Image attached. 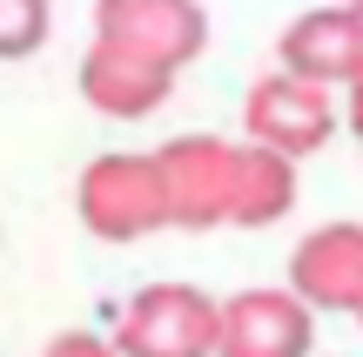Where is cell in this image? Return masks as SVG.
Listing matches in <instances>:
<instances>
[{
  "label": "cell",
  "instance_id": "obj_6",
  "mask_svg": "<svg viewBox=\"0 0 363 357\" xmlns=\"http://www.w3.org/2000/svg\"><path fill=\"white\" fill-rule=\"evenodd\" d=\"M162 196H169V229H216L229 223V175H235V142L222 135H175L155 148Z\"/></svg>",
  "mask_w": 363,
  "mask_h": 357
},
{
  "label": "cell",
  "instance_id": "obj_1",
  "mask_svg": "<svg viewBox=\"0 0 363 357\" xmlns=\"http://www.w3.org/2000/svg\"><path fill=\"white\" fill-rule=\"evenodd\" d=\"M74 216L101 243H142L155 229H169V196H162L155 155H128V148L94 155L74 182Z\"/></svg>",
  "mask_w": 363,
  "mask_h": 357
},
{
  "label": "cell",
  "instance_id": "obj_10",
  "mask_svg": "<svg viewBox=\"0 0 363 357\" xmlns=\"http://www.w3.org/2000/svg\"><path fill=\"white\" fill-rule=\"evenodd\" d=\"M296 209V162L269 155L256 142H235V175H229V223L235 229H269Z\"/></svg>",
  "mask_w": 363,
  "mask_h": 357
},
{
  "label": "cell",
  "instance_id": "obj_3",
  "mask_svg": "<svg viewBox=\"0 0 363 357\" xmlns=\"http://www.w3.org/2000/svg\"><path fill=\"white\" fill-rule=\"evenodd\" d=\"M94 40L142 67L182 75L208 48V7L202 0H94Z\"/></svg>",
  "mask_w": 363,
  "mask_h": 357
},
{
  "label": "cell",
  "instance_id": "obj_15",
  "mask_svg": "<svg viewBox=\"0 0 363 357\" xmlns=\"http://www.w3.org/2000/svg\"><path fill=\"white\" fill-rule=\"evenodd\" d=\"M357 324H363V310H357Z\"/></svg>",
  "mask_w": 363,
  "mask_h": 357
},
{
  "label": "cell",
  "instance_id": "obj_11",
  "mask_svg": "<svg viewBox=\"0 0 363 357\" xmlns=\"http://www.w3.org/2000/svg\"><path fill=\"white\" fill-rule=\"evenodd\" d=\"M48 34H54V7L48 0H0V61L40 54Z\"/></svg>",
  "mask_w": 363,
  "mask_h": 357
},
{
  "label": "cell",
  "instance_id": "obj_9",
  "mask_svg": "<svg viewBox=\"0 0 363 357\" xmlns=\"http://www.w3.org/2000/svg\"><path fill=\"white\" fill-rule=\"evenodd\" d=\"M74 81H81V101H88L94 115H108V121H142V115H155V108L175 94V75L142 67V61H128V54L101 48V40H88Z\"/></svg>",
  "mask_w": 363,
  "mask_h": 357
},
{
  "label": "cell",
  "instance_id": "obj_4",
  "mask_svg": "<svg viewBox=\"0 0 363 357\" xmlns=\"http://www.w3.org/2000/svg\"><path fill=\"white\" fill-rule=\"evenodd\" d=\"M242 128H249L256 148H269V155H283V162H303V155H316V148L337 135V101H330L323 88H310V81L269 67L262 81H249Z\"/></svg>",
  "mask_w": 363,
  "mask_h": 357
},
{
  "label": "cell",
  "instance_id": "obj_2",
  "mask_svg": "<svg viewBox=\"0 0 363 357\" xmlns=\"http://www.w3.org/2000/svg\"><path fill=\"white\" fill-rule=\"evenodd\" d=\"M216 324L222 297L202 283H142L115 317V351L121 357H216Z\"/></svg>",
  "mask_w": 363,
  "mask_h": 357
},
{
  "label": "cell",
  "instance_id": "obj_13",
  "mask_svg": "<svg viewBox=\"0 0 363 357\" xmlns=\"http://www.w3.org/2000/svg\"><path fill=\"white\" fill-rule=\"evenodd\" d=\"M350 135H357V142H363V81H357V88H350Z\"/></svg>",
  "mask_w": 363,
  "mask_h": 357
},
{
  "label": "cell",
  "instance_id": "obj_12",
  "mask_svg": "<svg viewBox=\"0 0 363 357\" xmlns=\"http://www.w3.org/2000/svg\"><path fill=\"white\" fill-rule=\"evenodd\" d=\"M40 357H121V351H115V337H101V331H54L48 344H40Z\"/></svg>",
  "mask_w": 363,
  "mask_h": 357
},
{
  "label": "cell",
  "instance_id": "obj_5",
  "mask_svg": "<svg viewBox=\"0 0 363 357\" xmlns=\"http://www.w3.org/2000/svg\"><path fill=\"white\" fill-rule=\"evenodd\" d=\"M316 351V310L289 283H256V290L222 297L216 357H310Z\"/></svg>",
  "mask_w": 363,
  "mask_h": 357
},
{
  "label": "cell",
  "instance_id": "obj_14",
  "mask_svg": "<svg viewBox=\"0 0 363 357\" xmlns=\"http://www.w3.org/2000/svg\"><path fill=\"white\" fill-rule=\"evenodd\" d=\"M343 7H350V13H363V0H343Z\"/></svg>",
  "mask_w": 363,
  "mask_h": 357
},
{
  "label": "cell",
  "instance_id": "obj_7",
  "mask_svg": "<svg viewBox=\"0 0 363 357\" xmlns=\"http://www.w3.org/2000/svg\"><path fill=\"white\" fill-rule=\"evenodd\" d=\"M276 67L310 88H357L363 81V13H350L343 0L310 7L276 34Z\"/></svg>",
  "mask_w": 363,
  "mask_h": 357
},
{
  "label": "cell",
  "instance_id": "obj_8",
  "mask_svg": "<svg viewBox=\"0 0 363 357\" xmlns=\"http://www.w3.org/2000/svg\"><path fill=\"white\" fill-rule=\"evenodd\" d=\"M289 290L310 310H363V223H316L289 250Z\"/></svg>",
  "mask_w": 363,
  "mask_h": 357
}]
</instances>
